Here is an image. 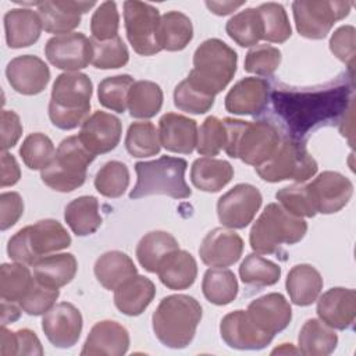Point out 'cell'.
Segmentation results:
<instances>
[{
	"label": "cell",
	"mask_w": 356,
	"mask_h": 356,
	"mask_svg": "<svg viewBox=\"0 0 356 356\" xmlns=\"http://www.w3.org/2000/svg\"><path fill=\"white\" fill-rule=\"evenodd\" d=\"M352 78L339 76L314 88L277 86L270 93L273 107L291 138L302 140L310 131L339 122L353 104Z\"/></svg>",
	"instance_id": "1"
},
{
	"label": "cell",
	"mask_w": 356,
	"mask_h": 356,
	"mask_svg": "<svg viewBox=\"0 0 356 356\" xmlns=\"http://www.w3.org/2000/svg\"><path fill=\"white\" fill-rule=\"evenodd\" d=\"M202 318L200 303L189 295H170L160 300L152 316L156 338L167 348L184 349L195 338Z\"/></svg>",
	"instance_id": "2"
},
{
	"label": "cell",
	"mask_w": 356,
	"mask_h": 356,
	"mask_svg": "<svg viewBox=\"0 0 356 356\" xmlns=\"http://www.w3.org/2000/svg\"><path fill=\"white\" fill-rule=\"evenodd\" d=\"M227 129L225 153L245 164L259 167L266 163L281 142L277 127L268 121H242L222 118Z\"/></svg>",
	"instance_id": "3"
},
{
	"label": "cell",
	"mask_w": 356,
	"mask_h": 356,
	"mask_svg": "<svg viewBox=\"0 0 356 356\" xmlns=\"http://www.w3.org/2000/svg\"><path fill=\"white\" fill-rule=\"evenodd\" d=\"M93 85L82 72L60 74L51 88L49 118L60 129L70 131L89 117Z\"/></svg>",
	"instance_id": "4"
},
{
	"label": "cell",
	"mask_w": 356,
	"mask_h": 356,
	"mask_svg": "<svg viewBox=\"0 0 356 356\" xmlns=\"http://www.w3.org/2000/svg\"><path fill=\"white\" fill-rule=\"evenodd\" d=\"M236 63V51L225 42L216 38L207 39L195 50L193 68L186 81L216 97L232 81Z\"/></svg>",
	"instance_id": "5"
},
{
	"label": "cell",
	"mask_w": 356,
	"mask_h": 356,
	"mask_svg": "<svg viewBox=\"0 0 356 356\" xmlns=\"http://www.w3.org/2000/svg\"><path fill=\"white\" fill-rule=\"evenodd\" d=\"M188 163L181 157L161 156L152 161L135 164L136 185L129 192V199H140L152 195H165L172 199H186L192 195L185 171Z\"/></svg>",
	"instance_id": "6"
},
{
	"label": "cell",
	"mask_w": 356,
	"mask_h": 356,
	"mask_svg": "<svg viewBox=\"0 0 356 356\" xmlns=\"http://www.w3.org/2000/svg\"><path fill=\"white\" fill-rule=\"evenodd\" d=\"M306 231L307 222L302 217L291 214L278 203H270L253 224L249 242L256 253L273 254L282 245L298 243Z\"/></svg>",
	"instance_id": "7"
},
{
	"label": "cell",
	"mask_w": 356,
	"mask_h": 356,
	"mask_svg": "<svg viewBox=\"0 0 356 356\" xmlns=\"http://www.w3.org/2000/svg\"><path fill=\"white\" fill-rule=\"evenodd\" d=\"M70 245L71 236L67 229L57 220L44 218L14 234L8 239L7 253L14 261L33 266L39 259Z\"/></svg>",
	"instance_id": "8"
},
{
	"label": "cell",
	"mask_w": 356,
	"mask_h": 356,
	"mask_svg": "<svg viewBox=\"0 0 356 356\" xmlns=\"http://www.w3.org/2000/svg\"><path fill=\"white\" fill-rule=\"evenodd\" d=\"M79 136H68L58 145L51 163L40 171L44 185L57 192H72L86 181V168L95 160Z\"/></svg>",
	"instance_id": "9"
},
{
	"label": "cell",
	"mask_w": 356,
	"mask_h": 356,
	"mask_svg": "<svg viewBox=\"0 0 356 356\" xmlns=\"http://www.w3.org/2000/svg\"><path fill=\"white\" fill-rule=\"evenodd\" d=\"M317 163L300 139L281 138L274 154L261 165L254 167L263 181L281 182L286 179L306 182L317 172Z\"/></svg>",
	"instance_id": "10"
},
{
	"label": "cell",
	"mask_w": 356,
	"mask_h": 356,
	"mask_svg": "<svg viewBox=\"0 0 356 356\" xmlns=\"http://www.w3.org/2000/svg\"><path fill=\"white\" fill-rule=\"evenodd\" d=\"M350 1L298 0L292 3L293 19L300 36L324 39L334 24L349 15Z\"/></svg>",
	"instance_id": "11"
},
{
	"label": "cell",
	"mask_w": 356,
	"mask_h": 356,
	"mask_svg": "<svg viewBox=\"0 0 356 356\" xmlns=\"http://www.w3.org/2000/svg\"><path fill=\"white\" fill-rule=\"evenodd\" d=\"M127 38L140 56H153L161 50L159 43L160 13L149 3L128 0L124 3Z\"/></svg>",
	"instance_id": "12"
},
{
	"label": "cell",
	"mask_w": 356,
	"mask_h": 356,
	"mask_svg": "<svg viewBox=\"0 0 356 356\" xmlns=\"http://www.w3.org/2000/svg\"><path fill=\"white\" fill-rule=\"evenodd\" d=\"M260 191L250 184H238L217 202L220 222L231 229L248 227L261 206Z\"/></svg>",
	"instance_id": "13"
},
{
	"label": "cell",
	"mask_w": 356,
	"mask_h": 356,
	"mask_svg": "<svg viewBox=\"0 0 356 356\" xmlns=\"http://www.w3.org/2000/svg\"><path fill=\"white\" fill-rule=\"evenodd\" d=\"M46 58L65 72H76L92 63V42L81 32L56 35L44 46Z\"/></svg>",
	"instance_id": "14"
},
{
	"label": "cell",
	"mask_w": 356,
	"mask_h": 356,
	"mask_svg": "<svg viewBox=\"0 0 356 356\" xmlns=\"http://www.w3.org/2000/svg\"><path fill=\"white\" fill-rule=\"evenodd\" d=\"M307 189L317 213L334 214L343 209L353 195L350 179L337 171H324L318 174Z\"/></svg>",
	"instance_id": "15"
},
{
	"label": "cell",
	"mask_w": 356,
	"mask_h": 356,
	"mask_svg": "<svg viewBox=\"0 0 356 356\" xmlns=\"http://www.w3.org/2000/svg\"><path fill=\"white\" fill-rule=\"evenodd\" d=\"M42 330L53 346L61 349L72 348L82 332L81 312L70 302L57 303L44 313Z\"/></svg>",
	"instance_id": "16"
},
{
	"label": "cell",
	"mask_w": 356,
	"mask_h": 356,
	"mask_svg": "<svg viewBox=\"0 0 356 356\" xmlns=\"http://www.w3.org/2000/svg\"><path fill=\"white\" fill-rule=\"evenodd\" d=\"M121 132L122 125L118 117L97 110L82 122L78 136L83 146L96 156L115 149Z\"/></svg>",
	"instance_id": "17"
},
{
	"label": "cell",
	"mask_w": 356,
	"mask_h": 356,
	"mask_svg": "<svg viewBox=\"0 0 356 356\" xmlns=\"http://www.w3.org/2000/svg\"><path fill=\"white\" fill-rule=\"evenodd\" d=\"M6 76L10 86L26 96H33L44 90L50 81L47 64L32 54H24L13 58L6 68Z\"/></svg>",
	"instance_id": "18"
},
{
	"label": "cell",
	"mask_w": 356,
	"mask_h": 356,
	"mask_svg": "<svg viewBox=\"0 0 356 356\" xmlns=\"http://www.w3.org/2000/svg\"><path fill=\"white\" fill-rule=\"evenodd\" d=\"M246 314L257 330L271 337L284 331L292 320L289 302L277 292L252 300L246 309Z\"/></svg>",
	"instance_id": "19"
},
{
	"label": "cell",
	"mask_w": 356,
	"mask_h": 356,
	"mask_svg": "<svg viewBox=\"0 0 356 356\" xmlns=\"http://www.w3.org/2000/svg\"><path fill=\"white\" fill-rule=\"evenodd\" d=\"M220 334L229 348L239 350H260L274 339V337L256 328L246 310H235L225 314L220 323Z\"/></svg>",
	"instance_id": "20"
},
{
	"label": "cell",
	"mask_w": 356,
	"mask_h": 356,
	"mask_svg": "<svg viewBox=\"0 0 356 356\" xmlns=\"http://www.w3.org/2000/svg\"><path fill=\"white\" fill-rule=\"evenodd\" d=\"M95 6V1L44 0L36 3V11L46 32L64 35L71 33L81 24V15Z\"/></svg>",
	"instance_id": "21"
},
{
	"label": "cell",
	"mask_w": 356,
	"mask_h": 356,
	"mask_svg": "<svg viewBox=\"0 0 356 356\" xmlns=\"http://www.w3.org/2000/svg\"><path fill=\"white\" fill-rule=\"evenodd\" d=\"M270 83L263 78L248 76L238 81L225 96V110L238 115H257L268 104Z\"/></svg>",
	"instance_id": "22"
},
{
	"label": "cell",
	"mask_w": 356,
	"mask_h": 356,
	"mask_svg": "<svg viewBox=\"0 0 356 356\" xmlns=\"http://www.w3.org/2000/svg\"><path fill=\"white\" fill-rule=\"evenodd\" d=\"M243 252L242 238L229 229L214 228L202 241L199 248L200 260L210 267H228L235 264Z\"/></svg>",
	"instance_id": "23"
},
{
	"label": "cell",
	"mask_w": 356,
	"mask_h": 356,
	"mask_svg": "<svg viewBox=\"0 0 356 356\" xmlns=\"http://www.w3.org/2000/svg\"><path fill=\"white\" fill-rule=\"evenodd\" d=\"M316 312L331 328L349 330L356 317V292L350 288H331L320 296Z\"/></svg>",
	"instance_id": "24"
},
{
	"label": "cell",
	"mask_w": 356,
	"mask_h": 356,
	"mask_svg": "<svg viewBox=\"0 0 356 356\" xmlns=\"http://www.w3.org/2000/svg\"><path fill=\"white\" fill-rule=\"evenodd\" d=\"M129 348L128 330L117 321L103 320L96 323L83 343L82 356L108 355L122 356Z\"/></svg>",
	"instance_id": "25"
},
{
	"label": "cell",
	"mask_w": 356,
	"mask_h": 356,
	"mask_svg": "<svg viewBox=\"0 0 356 356\" xmlns=\"http://www.w3.org/2000/svg\"><path fill=\"white\" fill-rule=\"evenodd\" d=\"M159 136L165 150L191 154L197 143V124L182 114L167 113L159 121Z\"/></svg>",
	"instance_id": "26"
},
{
	"label": "cell",
	"mask_w": 356,
	"mask_h": 356,
	"mask_svg": "<svg viewBox=\"0 0 356 356\" xmlns=\"http://www.w3.org/2000/svg\"><path fill=\"white\" fill-rule=\"evenodd\" d=\"M43 25L38 11L31 8H13L4 15L6 42L11 49L33 44L40 38Z\"/></svg>",
	"instance_id": "27"
},
{
	"label": "cell",
	"mask_w": 356,
	"mask_h": 356,
	"mask_svg": "<svg viewBox=\"0 0 356 356\" xmlns=\"http://www.w3.org/2000/svg\"><path fill=\"white\" fill-rule=\"evenodd\" d=\"M156 286L145 275H134L114 289V305L125 316H139L152 303Z\"/></svg>",
	"instance_id": "28"
},
{
	"label": "cell",
	"mask_w": 356,
	"mask_h": 356,
	"mask_svg": "<svg viewBox=\"0 0 356 356\" xmlns=\"http://www.w3.org/2000/svg\"><path fill=\"white\" fill-rule=\"evenodd\" d=\"M285 288L293 305L310 306L320 296L323 278L312 264H296L288 273Z\"/></svg>",
	"instance_id": "29"
},
{
	"label": "cell",
	"mask_w": 356,
	"mask_h": 356,
	"mask_svg": "<svg viewBox=\"0 0 356 356\" xmlns=\"http://www.w3.org/2000/svg\"><path fill=\"white\" fill-rule=\"evenodd\" d=\"M32 267L33 277L39 284L58 289L74 280L78 263L72 253H58L39 259Z\"/></svg>",
	"instance_id": "30"
},
{
	"label": "cell",
	"mask_w": 356,
	"mask_h": 356,
	"mask_svg": "<svg viewBox=\"0 0 356 356\" xmlns=\"http://www.w3.org/2000/svg\"><path fill=\"white\" fill-rule=\"evenodd\" d=\"M157 274L161 284L168 289L181 291L193 285L197 275V264L189 252L178 249L164 259Z\"/></svg>",
	"instance_id": "31"
},
{
	"label": "cell",
	"mask_w": 356,
	"mask_h": 356,
	"mask_svg": "<svg viewBox=\"0 0 356 356\" xmlns=\"http://www.w3.org/2000/svg\"><path fill=\"white\" fill-rule=\"evenodd\" d=\"M95 275L102 286L114 291L124 281L138 274L132 259L120 250L103 253L95 263Z\"/></svg>",
	"instance_id": "32"
},
{
	"label": "cell",
	"mask_w": 356,
	"mask_h": 356,
	"mask_svg": "<svg viewBox=\"0 0 356 356\" xmlns=\"http://www.w3.org/2000/svg\"><path fill=\"white\" fill-rule=\"evenodd\" d=\"M178 249V241L170 232L150 231L138 242L136 259L146 271L157 273L164 259Z\"/></svg>",
	"instance_id": "33"
},
{
	"label": "cell",
	"mask_w": 356,
	"mask_h": 356,
	"mask_svg": "<svg viewBox=\"0 0 356 356\" xmlns=\"http://www.w3.org/2000/svg\"><path fill=\"white\" fill-rule=\"evenodd\" d=\"M234 177V168L227 160L200 157L191 167L192 184L203 192L221 191Z\"/></svg>",
	"instance_id": "34"
},
{
	"label": "cell",
	"mask_w": 356,
	"mask_h": 356,
	"mask_svg": "<svg viewBox=\"0 0 356 356\" xmlns=\"http://www.w3.org/2000/svg\"><path fill=\"white\" fill-rule=\"evenodd\" d=\"M298 345L302 355L327 356L335 350L338 335L321 320L309 318L299 331Z\"/></svg>",
	"instance_id": "35"
},
{
	"label": "cell",
	"mask_w": 356,
	"mask_h": 356,
	"mask_svg": "<svg viewBox=\"0 0 356 356\" xmlns=\"http://www.w3.org/2000/svg\"><path fill=\"white\" fill-rule=\"evenodd\" d=\"M64 220L76 236L95 234L102 225L99 200L95 196H79L71 200L65 206Z\"/></svg>",
	"instance_id": "36"
},
{
	"label": "cell",
	"mask_w": 356,
	"mask_h": 356,
	"mask_svg": "<svg viewBox=\"0 0 356 356\" xmlns=\"http://www.w3.org/2000/svg\"><path fill=\"white\" fill-rule=\"evenodd\" d=\"M193 38L192 21L181 11H168L160 17L159 43L161 50H184Z\"/></svg>",
	"instance_id": "37"
},
{
	"label": "cell",
	"mask_w": 356,
	"mask_h": 356,
	"mask_svg": "<svg viewBox=\"0 0 356 356\" xmlns=\"http://www.w3.org/2000/svg\"><path fill=\"white\" fill-rule=\"evenodd\" d=\"M163 106V90L152 81L134 82L128 95V110L134 118H152Z\"/></svg>",
	"instance_id": "38"
},
{
	"label": "cell",
	"mask_w": 356,
	"mask_h": 356,
	"mask_svg": "<svg viewBox=\"0 0 356 356\" xmlns=\"http://www.w3.org/2000/svg\"><path fill=\"white\" fill-rule=\"evenodd\" d=\"M202 291L210 303L224 306L235 300L238 295V281L231 270L209 268L203 275Z\"/></svg>",
	"instance_id": "39"
},
{
	"label": "cell",
	"mask_w": 356,
	"mask_h": 356,
	"mask_svg": "<svg viewBox=\"0 0 356 356\" xmlns=\"http://www.w3.org/2000/svg\"><path fill=\"white\" fill-rule=\"evenodd\" d=\"M227 35L241 47L256 46L263 39V24L257 8L235 14L225 25Z\"/></svg>",
	"instance_id": "40"
},
{
	"label": "cell",
	"mask_w": 356,
	"mask_h": 356,
	"mask_svg": "<svg viewBox=\"0 0 356 356\" xmlns=\"http://www.w3.org/2000/svg\"><path fill=\"white\" fill-rule=\"evenodd\" d=\"M35 277L24 263H4L0 268L1 299L18 303L35 284Z\"/></svg>",
	"instance_id": "41"
},
{
	"label": "cell",
	"mask_w": 356,
	"mask_h": 356,
	"mask_svg": "<svg viewBox=\"0 0 356 356\" xmlns=\"http://www.w3.org/2000/svg\"><path fill=\"white\" fill-rule=\"evenodd\" d=\"M125 147L132 157L156 156L161 149L159 129L149 121L132 122L125 136Z\"/></svg>",
	"instance_id": "42"
},
{
	"label": "cell",
	"mask_w": 356,
	"mask_h": 356,
	"mask_svg": "<svg viewBox=\"0 0 356 356\" xmlns=\"http://www.w3.org/2000/svg\"><path fill=\"white\" fill-rule=\"evenodd\" d=\"M239 277L250 286H270L280 281L281 267L259 253H250L239 266Z\"/></svg>",
	"instance_id": "43"
},
{
	"label": "cell",
	"mask_w": 356,
	"mask_h": 356,
	"mask_svg": "<svg viewBox=\"0 0 356 356\" xmlns=\"http://www.w3.org/2000/svg\"><path fill=\"white\" fill-rule=\"evenodd\" d=\"M263 24V39L271 43H284L292 35L285 8L278 3H264L257 7Z\"/></svg>",
	"instance_id": "44"
},
{
	"label": "cell",
	"mask_w": 356,
	"mask_h": 356,
	"mask_svg": "<svg viewBox=\"0 0 356 356\" xmlns=\"http://www.w3.org/2000/svg\"><path fill=\"white\" fill-rule=\"evenodd\" d=\"M134 85V78L128 74L107 76L99 83V103L106 108L124 113L128 108V95Z\"/></svg>",
	"instance_id": "45"
},
{
	"label": "cell",
	"mask_w": 356,
	"mask_h": 356,
	"mask_svg": "<svg viewBox=\"0 0 356 356\" xmlns=\"http://www.w3.org/2000/svg\"><path fill=\"white\" fill-rule=\"evenodd\" d=\"M129 185L128 167L117 160L107 161L95 177L96 191L106 197H120Z\"/></svg>",
	"instance_id": "46"
},
{
	"label": "cell",
	"mask_w": 356,
	"mask_h": 356,
	"mask_svg": "<svg viewBox=\"0 0 356 356\" xmlns=\"http://www.w3.org/2000/svg\"><path fill=\"white\" fill-rule=\"evenodd\" d=\"M19 156L29 170L42 171L54 159L56 149L47 135L42 132H35L24 139L19 147Z\"/></svg>",
	"instance_id": "47"
},
{
	"label": "cell",
	"mask_w": 356,
	"mask_h": 356,
	"mask_svg": "<svg viewBox=\"0 0 356 356\" xmlns=\"http://www.w3.org/2000/svg\"><path fill=\"white\" fill-rule=\"evenodd\" d=\"M92 42V65L99 70H114L124 67L129 60V53L120 36L108 40Z\"/></svg>",
	"instance_id": "48"
},
{
	"label": "cell",
	"mask_w": 356,
	"mask_h": 356,
	"mask_svg": "<svg viewBox=\"0 0 356 356\" xmlns=\"http://www.w3.org/2000/svg\"><path fill=\"white\" fill-rule=\"evenodd\" d=\"M174 104L189 114H204L213 107L214 96L197 89L185 78L174 89Z\"/></svg>",
	"instance_id": "49"
},
{
	"label": "cell",
	"mask_w": 356,
	"mask_h": 356,
	"mask_svg": "<svg viewBox=\"0 0 356 356\" xmlns=\"http://www.w3.org/2000/svg\"><path fill=\"white\" fill-rule=\"evenodd\" d=\"M275 199L280 204L296 217H314L317 214L314 204L312 202L307 185L293 184L280 189L275 193Z\"/></svg>",
	"instance_id": "50"
},
{
	"label": "cell",
	"mask_w": 356,
	"mask_h": 356,
	"mask_svg": "<svg viewBox=\"0 0 356 356\" xmlns=\"http://www.w3.org/2000/svg\"><path fill=\"white\" fill-rule=\"evenodd\" d=\"M227 143V129L222 120L207 117L197 129L196 150L202 156H217Z\"/></svg>",
	"instance_id": "51"
},
{
	"label": "cell",
	"mask_w": 356,
	"mask_h": 356,
	"mask_svg": "<svg viewBox=\"0 0 356 356\" xmlns=\"http://www.w3.org/2000/svg\"><path fill=\"white\" fill-rule=\"evenodd\" d=\"M281 63V51L271 44L253 46L246 57L243 68L246 72L260 76H271Z\"/></svg>",
	"instance_id": "52"
},
{
	"label": "cell",
	"mask_w": 356,
	"mask_h": 356,
	"mask_svg": "<svg viewBox=\"0 0 356 356\" xmlns=\"http://www.w3.org/2000/svg\"><path fill=\"white\" fill-rule=\"evenodd\" d=\"M120 15L114 1L102 3L90 19L92 38L96 40H108L118 36Z\"/></svg>",
	"instance_id": "53"
},
{
	"label": "cell",
	"mask_w": 356,
	"mask_h": 356,
	"mask_svg": "<svg viewBox=\"0 0 356 356\" xmlns=\"http://www.w3.org/2000/svg\"><path fill=\"white\" fill-rule=\"evenodd\" d=\"M60 295L58 289L44 286L35 281L28 293L18 302L19 307L29 316H40L47 313Z\"/></svg>",
	"instance_id": "54"
},
{
	"label": "cell",
	"mask_w": 356,
	"mask_h": 356,
	"mask_svg": "<svg viewBox=\"0 0 356 356\" xmlns=\"http://www.w3.org/2000/svg\"><path fill=\"white\" fill-rule=\"evenodd\" d=\"M355 28L352 25H342L330 39V50L332 54L346 64L349 75L353 76L355 67Z\"/></svg>",
	"instance_id": "55"
},
{
	"label": "cell",
	"mask_w": 356,
	"mask_h": 356,
	"mask_svg": "<svg viewBox=\"0 0 356 356\" xmlns=\"http://www.w3.org/2000/svg\"><path fill=\"white\" fill-rule=\"evenodd\" d=\"M0 228L6 231L17 224L24 213V202L19 193L17 192H3L0 195Z\"/></svg>",
	"instance_id": "56"
},
{
	"label": "cell",
	"mask_w": 356,
	"mask_h": 356,
	"mask_svg": "<svg viewBox=\"0 0 356 356\" xmlns=\"http://www.w3.org/2000/svg\"><path fill=\"white\" fill-rule=\"evenodd\" d=\"M22 135V124L17 113L11 110L1 111V150L14 147Z\"/></svg>",
	"instance_id": "57"
},
{
	"label": "cell",
	"mask_w": 356,
	"mask_h": 356,
	"mask_svg": "<svg viewBox=\"0 0 356 356\" xmlns=\"http://www.w3.org/2000/svg\"><path fill=\"white\" fill-rule=\"evenodd\" d=\"M21 355H43V348L39 338L28 328L15 331V356Z\"/></svg>",
	"instance_id": "58"
},
{
	"label": "cell",
	"mask_w": 356,
	"mask_h": 356,
	"mask_svg": "<svg viewBox=\"0 0 356 356\" xmlns=\"http://www.w3.org/2000/svg\"><path fill=\"white\" fill-rule=\"evenodd\" d=\"M21 178V170L15 160V157L7 152L1 153V178H0V186H13L15 185Z\"/></svg>",
	"instance_id": "59"
},
{
	"label": "cell",
	"mask_w": 356,
	"mask_h": 356,
	"mask_svg": "<svg viewBox=\"0 0 356 356\" xmlns=\"http://www.w3.org/2000/svg\"><path fill=\"white\" fill-rule=\"evenodd\" d=\"M0 355L1 356H15V332L1 325L0 331Z\"/></svg>",
	"instance_id": "60"
},
{
	"label": "cell",
	"mask_w": 356,
	"mask_h": 356,
	"mask_svg": "<svg viewBox=\"0 0 356 356\" xmlns=\"http://www.w3.org/2000/svg\"><path fill=\"white\" fill-rule=\"evenodd\" d=\"M243 4L245 1H206L207 8L217 15H228Z\"/></svg>",
	"instance_id": "61"
},
{
	"label": "cell",
	"mask_w": 356,
	"mask_h": 356,
	"mask_svg": "<svg viewBox=\"0 0 356 356\" xmlns=\"http://www.w3.org/2000/svg\"><path fill=\"white\" fill-rule=\"evenodd\" d=\"M21 307L15 306L13 302L3 300L1 302V325H7L8 323H13L19 318Z\"/></svg>",
	"instance_id": "62"
},
{
	"label": "cell",
	"mask_w": 356,
	"mask_h": 356,
	"mask_svg": "<svg viewBox=\"0 0 356 356\" xmlns=\"http://www.w3.org/2000/svg\"><path fill=\"white\" fill-rule=\"evenodd\" d=\"M277 353H278V355H288V353L296 355V353H300V350L296 349V348H293L292 343H281L280 348H275V349L271 352V355H277Z\"/></svg>",
	"instance_id": "63"
}]
</instances>
